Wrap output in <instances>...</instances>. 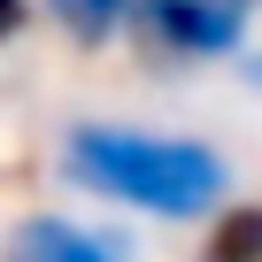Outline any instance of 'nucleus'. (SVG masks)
<instances>
[{
    "instance_id": "f03ea898",
    "label": "nucleus",
    "mask_w": 262,
    "mask_h": 262,
    "mask_svg": "<svg viewBox=\"0 0 262 262\" xmlns=\"http://www.w3.org/2000/svg\"><path fill=\"white\" fill-rule=\"evenodd\" d=\"M262 0H139V39L155 54H231Z\"/></svg>"
},
{
    "instance_id": "7ed1b4c3",
    "label": "nucleus",
    "mask_w": 262,
    "mask_h": 262,
    "mask_svg": "<svg viewBox=\"0 0 262 262\" xmlns=\"http://www.w3.org/2000/svg\"><path fill=\"white\" fill-rule=\"evenodd\" d=\"M0 262H131V254L108 231H85V224H62V216H24Z\"/></svg>"
},
{
    "instance_id": "20e7f679",
    "label": "nucleus",
    "mask_w": 262,
    "mask_h": 262,
    "mask_svg": "<svg viewBox=\"0 0 262 262\" xmlns=\"http://www.w3.org/2000/svg\"><path fill=\"white\" fill-rule=\"evenodd\" d=\"M208 262H262V208H231V216H216Z\"/></svg>"
},
{
    "instance_id": "39448f33",
    "label": "nucleus",
    "mask_w": 262,
    "mask_h": 262,
    "mask_svg": "<svg viewBox=\"0 0 262 262\" xmlns=\"http://www.w3.org/2000/svg\"><path fill=\"white\" fill-rule=\"evenodd\" d=\"M54 8H62V24L77 39H108L123 16H139V0H54Z\"/></svg>"
},
{
    "instance_id": "f257e3e1",
    "label": "nucleus",
    "mask_w": 262,
    "mask_h": 262,
    "mask_svg": "<svg viewBox=\"0 0 262 262\" xmlns=\"http://www.w3.org/2000/svg\"><path fill=\"white\" fill-rule=\"evenodd\" d=\"M62 170L85 193H108L123 208H147L170 224H193L231 193V162L216 147L162 139V131H123V123H77L62 139Z\"/></svg>"
},
{
    "instance_id": "423d86ee",
    "label": "nucleus",
    "mask_w": 262,
    "mask_h": 262,
    "mask_svg": "<svg viewBox=\"0 0 262 262\" xmlns=\"http://www.w3.org/2000/svg\"><path fill=\"white\" fill-rule=\"evenodd\" d=\"M24 31V0H0V39H16Z\"/></svg>"
}]
</instances>
